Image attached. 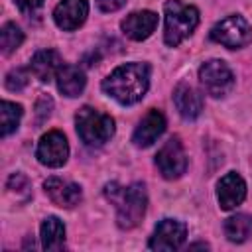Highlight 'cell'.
Listing matches in <instances>:
<instances>
[{"mask_svg": "<svg viewBox=\"0 0 252 252\" xmlns=\"http://www.w3.org/2000/svg\"><path fill=\"white\" fill-rule=\"evenodd\" d=\"M148 87L150 67L146 63H124L102 81V91L120 104H134L142 100Z\"/></svg>", "mask_w": 252, "mask_h": 252, "instance_id": "cell-1", "label": "cell"}, {"mask_svg": "<svg viewBox=\"0 0 252 252\" xmlns=\"http://www.w3.org/2000/svg\"><path fill=\"white\" fill-rule=\"evenodd\" d=\"M104 195L116 205V222L120 228L130 230L140 224L148 205V195L142 183H132L128 187L108 183Z\"/></svg>", "mask_w": 252, "mask_h": 252, "instance_id": "cell-2", "label": "cell"}, {"mask_svg": "<svg viewBox=\"0 0 252 252\" xmlns=\"http://www.w3.org/2000/svg\"><path fill=\"white\" fill-rule=\"evenodd\" d=\"M199 26V10L181 0L165 2V32L163 39L169 47L179 45Z\"/></svg>", "mask_w": 252, "mask_h": 252, "instance_id": "cell-3", "label": "cell"}, {"mask_svg": "<svg viewBox=\"0 0 252 252\" xmlns=\"http://www.w3.org/2000/svg\"><path fill=\"white\" fill-rule=\"evenodd\" d=\"M77 134L87 146H102L114 134V120L93 106H83L75 114Z\"/></svg>", "mask_w": 252, "mask_h": 252, "instance_id": "cell-4", "label": "cell"}, {"mask_svg": "<svg viewBox=\"0 0 252 252\" xmlns=\"http://www.w3.org/2000/svg\"><path fill=\"white\" fill-rule=\"evenodd\" d=\"M211 39L228 47V49H238V47H244L246 43H250L252 28L242 16L232 14V16H226L224 20H220L219 24L213 26Z\"/></svg>", "mask_w": 252, "mask_h": 252, "instance_id": "cell-5", "label": "cell"}, {"mask_svg": "<svg viewBox=\"0 0 252 252\" xmlns=\"http://www.w3.org/2000/svg\"><path fill=\"white\" fill-rule=\"evenodd\" d=\"M199 81L207 94L219 98L230 93L234 87V75L228 69V65L220 59H211L201 65L199 69Z\"/></svg>", "mask_w": 252, "mask_h": 252, "instance_id": "cell-6", "label": "cell"}, {"mask_svg": "<svg viewBox=\"0 0 252 252\" xmlns=\"http://www.w3.org/2000/svg\"><path fill=\"white\" fill-rule=\"evenodd\" d=\"M156 165L159 169V173L165 179H177L185 173L187 169V156L183 150V144L177 136L169 138L167 142H163V146L159 148L158 156H156Z\"/></svg>", "mask_w": 252, "mask_h": 252, "instance_id": "cell-7", "label": "cell"}, {"mask_svg": "<svg viewBox=\"0 0 252 252\" xmlns=\"http://www.w3.org/2000/svg\"><path fill=\"white\" fill-rule=\"evenodd\" d=\"M35 158L39 159V163H43L47 167H61L69 158L67 138L59 130H51V132L43 134L37 142Z\"/></svg>", "mask_w": 252, "mask_h": 252, "instance_id": "cell-8", "label": "cell"}, {"mask_svg": "<svg viewBox=\"0 0 252 252\" xmlns=\"http://www.w3.org/2000/svg\"><path fill=\"white\" fill-rule=\"evenodd\" d=\"M185 236H187V226L181 220L163 219L156 226L148 242V248L150 250H175L185 242Z\"/></svg>", "mask_w": 252, "mask_h": 252, "instance_id": "cell-9", "label": "cell"}, {"mask_svg": "<svg viewBox=\"0 0 252 252\" xmlns=\"http://www.w3.org/2000/svg\"><path fill=\"white\" fill-rule=\"evenodd\" d=\"M43 189H45L47 197L51 199V203L57 207H63V209H71V207L79 205L83 199L81 187L77 183L61 179V177H47L43 183Z\"/></svg>", "mask_w": 252, "mask_h": 252, "instance_id": "cell-10", "label": "cell"}, {"mask_svg": "<svg viewBox=\"0 0 252 252\" xmlns=\"http://www.w3.org/2000/svg\"><path fill=\"white\" fill-rule=\"evenodd\" d=\"M87 16H89L87 0H61L53 10L55 24L65 32H73L79 26H83Z\"/></svg>", "mask_w": 252, "mask_h": 252, "instance_id": "cell-11", "label": "cell"}, {"mask_svg": "<svg viewBox=\"0 0 252 252\" xmlns=\"http://www.w3.org/2000/svg\"><path fill=\"white\" fill-rule=\"evenodd\" d=\"M217 197H219V205L222 211H230V209L238 207L246 197L244 179L236 171L226 173L224 177H220V181L217 185Z\"/></svg>", "mask_w": 252, "mask_h": 252, "instance_id": "cell-12", "label": "cell"}, {"mask_svg": "<svg viewBox=\"0 0 252 252\" xmlns=\"http://www.w3.org/2000/svg\"><path fill=\"white\" fill-rule=\"evenodd\" d=\"M163 132H165V116H163L159 110L152 108V110L140 120V124L136 126L134 136H132V142H134V146H138V148H148V146H152Z\"/></svg>", "mask_w": 252, "mask_h": 252, "instance_id": "cell-13", "label": "cell"}, {"mask_svg": "<svg viewBox=\"0 0 252 252\" xmlns=\"http://www.w3.org/2000/svg\"><path fill=\"white\" fill-rule=\"evenodd\" d=\"M156 26H158V14L156 12H150V10L132 12L120 24L122 32L130 39H134V41H142V39L150 37L152 32L156 30Z\"/></svg>", "mask_w": 252, "mask_h": 252, "instance_id": "cell-14", "label": "cell"}, {"mask_svg": "<svg viewBox=\"0 0 252 252\" xmlns=\"http://www.w3.org/2000/svg\"><path fill=\"white\" fill-rule=\"evenodd\" d=\"M173 102L177 112L185 120H195L203 110V96L187 83H179L173 91Z\"/></svg>", "mask_w": 252, "mask_h": 252, "instance_id": "cell-15", "label": "cell"}, {"mask_svg": "<svg viewBox=\"0 0 252 252\" xmlns=\"http://www.w3.org/2000/svg\"><path fill=\"white\" fill-rule=\"evenodd\" d=\"M55 79H57L59 93L65 94V96H71V98L79 96L83 93L85 85H87V77H85L83 69L77 67V65H61Z\"/></svg>", "mask_w": 252, "mask_h": 252, "instance_id": "cell-16", "label": "cell"}, {"mask_svg": "<svg viewBox=\"0 0 252 252\" xmlns=\"http://www.w3.org/2000/svg\"><path fill=\"white\" fill-rule=\"evenodd\" d=\"M59 67H61V59H59L57 51H53V49H41V51H37V53L32 57V61H30V71H32V73L35 75V79H39L41 83L51 81V79L57 75Z\"/></svg>", "mask_w": 252, "mask_h": 252, "instance_id": "cell-17", "label": "cell"}, {"mask_svg": "<svg viewBox=\"0 0 252 252\" xmlns=\"http://www.w3.org/2000/svg\"><path fill=\"white\" fill-rule=\"evenodd\" d=\"M41 246L45 250L65 248V226L57 217H47L41 222Z\"/></svg>", "mask_w": 252, "mask_h": 252, "instance_id": "cell-18", "label": "cell"}, {"mask_svg": "<svg viewBox=\"0 0 252 252\" xmlns=\"http://www.w3.org/2000/svg\"><path fill=\"white\" fill-rule=\"evenodd\" d=\"M224 234L230 242H236V244L248 240L252 234V217L244 215V213L228 217L224 220Z\"/></svg>", "mask_w": 252, "mask_h": 252, "instance_id": "cell-19", "label": "cell"}, {"mask_svg": "<svg viewBox=\"0 0 252 252\" xmlns=\"http://www.w3.org/2000/svg\"><path fill=\"white\" fill-rule=\"evenodd\" d=\"M22 114H24V110H22L20 104L10 102V100H2L0 116H2V136H4V138L10 136V134L18 128V124H20V120H22Z\"/></svg>", "mask_w": 252, "mask_h": 252, "instance_id": "cell-20", "label": "cell"}, {"mask_svg": "<svg viewBox=\"0 0 252 252\" xmlns=\"http://www.w3.org/2000/svg\"><path fill=\"white\" fill-rule=\"evenodd\" d=\"M22 41H24V32L16 24H12V22L4 24V28L0 32V47H2V53L4 55L14 53L22 45Z\"/></svg>", "mask_w": 252, "mask_h": 252, "instance_id": "cell-21", "label": "cell"}, {"mask_svg": "<svg viewBox=\"0 0 252 252\" xmlns=\"http://www.w3.org/2000/svg\"><path fill=\"white\" fill-rule=\"evenodd\" d=\"M28 81H30V73L26 69H22V67H16L6 75L4 85H6L8 91H22L28 85Z\"/></svg>", "mask_w": 252, "mask_h": 252, "instance_id": "cell-22", "label": "cell"}, {"mask_svg": "<svg viewBox=\"0 0 252 252\" xmlns=\"http://www.w3.org/2000/svg\"><path fill=\"white\" fill-rule=\"evenodd\" d=\"M51 108H53V100H51V96L41 94V96L37 98V102H35V116H37V122H39V124H41L45 118H49Z\"/></svg>", "mask_w": 252, "mask_h": 252, "instance_id": "cell-23", "label": "cell"}, {"mask_svg": "<svg viewBox=\"0 0 252 252\" xmlns=\"http://www.w3.org/2000/svg\"><path fill=\"white\" fill-rule=\"evenodd\" d=\"M6 187L10 189V191H14V193H28V189H30V181H28V177L26 175H22V173H12L10 177H8V181H6Z\"/></svg>", "mask_w": 252, "mask_h": 252, "instance_id": "cell-24", "label": "cell"}, {"mask_svg": "<svg viewBox=\"0 0 252 252\" xmlns=\"http://www.w3.org/2000/svg\"><path fill=\"white\" fill-rule=\"evenodd\" d=\"M126 4V0H96V6L102 12H116Z\"/></svg>", "mask_w": 252, "mask_h": 252, "instance_id": "cell-25", "label": "cell"}, {"mask_svg": "<svg viewBox=\"0 0 252 252\" xmlns=\"http://www.w3.org/2000/svg\"><path fill=\"white\" fill-rule=\"evenodd\" d=\"M16 4L22 12H33L43 4V0H16Z\"/></svg>", "mask_w": 252, "mask_h": 252, "instance_id": "cell-26", "label": "cell"}]
</instances>
